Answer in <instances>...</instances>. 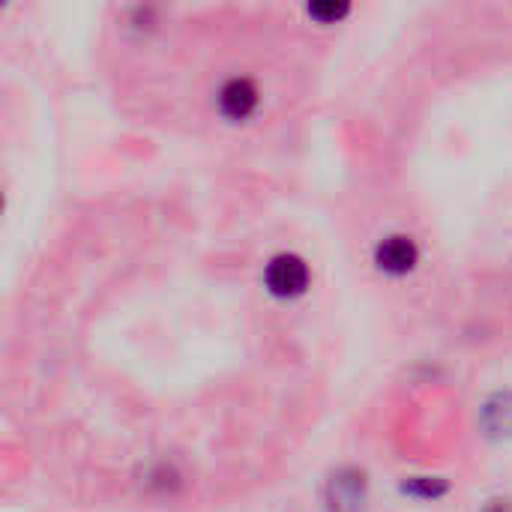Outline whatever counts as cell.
Returning <instances> with one entry per match:
<instances>
[{
    "label": "cell",
    "instance_id": "cell-1",
    "mask_svg": "<svg viewBox=\"0 0 512 512\" xmlns=\"http://www.w3.org/2000/svg\"><path fill=\"white\" fill-rule=\"evenodd\" d=\"M264 285L279 300H294L309 288V267L300 255L282 252L264 270Z\"/></svg>",
    "mask_w": 512,
    "mask_h": 512
},
{
    "label": "cell",
    "instance_id": "cell-4",
    "mask_svg": "<svg viewBox=\"0 0 512 512\" xmlns=\"http://www.w3.org/2000/svg\"><path fill=\"white\" fill-rule=\"evenodd\" d=\"M258 105V90L249 78H231L219 93V108L231 120H246Z\"/></svg>",
    "mask_w": 512,
    "mask_h": 512
},
{
    "label": "cell",
    "instance_id": "cell-7",
    "mask_svg": "<svg viewBox=\"0 0 512 512\" xmlns=\"http://www.w3.org/2000/svg\"><path fill=\"white\" fill-rule=\"evenodd\" d=\"M348 3H336V0H318V3H312L309 6V15L312 18H318V21H324V24H333V21H339V18H345L348 15Z\"/></svg>",
    "mask_w": 512,
    "mask_h": 512
},
{
    "label": "cell",
    "instance_id": "cell-3",
    "mask_svg": "<svg viewBox=\"0 0 512 512\" xmlns=\"http://www.w3.org/2000/svg\"><path fill=\"white\" fill-rule=\"evenodd\" d=\"M420 261V249L411 237L405 234H393V237H384L375 249V264L390 273V276H405L417 267Z\"/></svg>",
    "mask_w": 512,
    "mask_h": 512
},
{
    "label": "cell",
    "instance_id": "cell-6",
    "mask_svg": "<svg viewBox=\"0 0 512 512\" xmlns=\"http://www.w3.org/2000/svg\"><path fill=\"white\" fill-rule=\"evenodd\" d=\"M405 492H408V495H417V498L432 501V498L447 495V483H444V480H438V477H417V480L405 483Z\"/></svg>",
    "mask_w": 512,
    "mask_h": 512
},
{
    "label": "cell",
    "instance_id": "cell-2",
    "mask_svg": "<svg viewBox=\"0 0 512 512\" xmlns=\"http://www.w3.org/2000/svg\"><path fill=\"white\" fill-rule=\"evenodd\" d=\"M330 512H360L366 504V477L354 468H342L330 477L324 492Z\"/></svg>",
    "mask_w": 512,
    "mask_h": 512
},
{
    "label": "cell",
    "instance_id": "cell-5",
    "mask_svg": "<svg viewBox=\"0 0 512 512\" xmlns=\"http://www.w3.org/2000/svg\"><path fill=\"white\" fill-rule=\"evenodd\" d=\"M483 429L492 438L512 435V393H498L483 405Z\"/></svg>",
    "mask_w": 512,
    "mask_h": 512
}]
</instances>
